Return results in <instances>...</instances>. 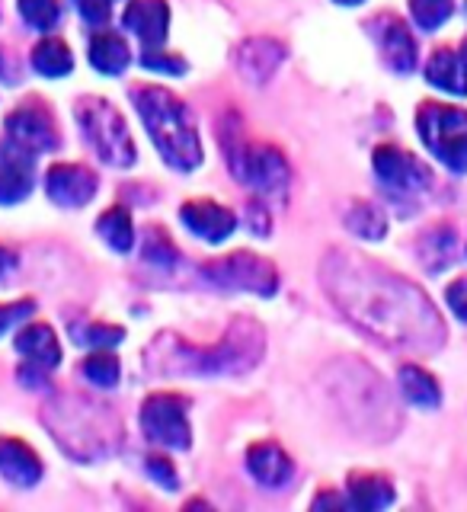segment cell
<instances>
[{
  "mask_svg": "<svg viewBox=\"0 0 467 512\" xmlns=\"http://www.w3.org/2000/svg\"><path fill=\"white\" fill-rule=\"evenodd\" d=\"M320 282L336 308L384 346L432 352L445 343V324L426 292L372 256L330 250L320 263Z\"/></svg>",
  "mask_w": 467,
  "mask_h": 512,
  "instance_id": "cell-1",
  "label": "cell"
},
{
  "mask_svg": "<svg viewBox=\"0 0 467 512\" xmlns=\"http://www.w3.org/2000/svg\"><path fill=\"white\" fill-rule=\"evenodd\" d=\"M266 349L263 327L256 320H234L215 346H196L173 333H160L144 349L148 372L164 378H208V375H244L260 365Z\"/></svg>",
  "mask_w": 467,
  "mask_h": 512,
  "instance_id": "cell-2",
  "label": "cell"
},
{
  "mask_svg": "<svg viewBox=\"0 0 467 512\" xmlns=\"http://www.w3.org/2000/svg\"><path fill=\"white\" fill-rule=\"evenodd\" d=\"M45 429L52 432L55 442L77 461H96L116 452L122 439L119 420L109 407L93 404L87 397L64 394L55 397L42 413Z\"/></svg>",
  "mask_w": 467,
  "mask_h": 512,
  "instance_id": "cell-3",
  "label": "cell"
},
{
  "mask_svg": "<svg viewBox=\"0 0 467 512\" xmlns=\"http://www.w3.org/2000/svg\"><path fill=\"white\" fill-rule=\"evenodd\" d=\"M132 103L138 109V116L148 128V135L154 138L160 157L167 160L176 170H196L202 164V141L196 135L189 112L183 100H176V93L167 87H135Z\"/></svg>",
  "mask_w": 467,
  "mask_h": 512,
  "instance_id": "cell-4",
  "label": "cell"
},
{
  "mask_svg": "<svg viewBox=\"0 0 467 512\" xmlns=\"http://www.w3.org/2000/svg\"><path fill=\"white\" fill-rule=\"evenodd\" d=\"M74 116L80 132H84L87 144L96 151V157L109 167H132L135 164V141L128 135V125L122 119V112L112 106L109 100L100 96H80L74 106Z\"/></svg>",
  "mask_w": 467,
  "mask_h": 512,
  "instance_id": "cell-5",
  "label": "cell"
},
{
  "mask_svg": "<svg viewBox=\"0 0 467 512\" xmlns=\"http://www.w3.org/2000/svg\"><path fill=\"white\" fill-rule=\"evenodd\" d=\"M416 128L426 148L436 154L448 170L467 173V112L458 106L423 103L416 112Z\"/></svg>",
  "mask_w": 467,
  "mask_h": 512,
  "instance_id": "cell-6",
  "label": "cell"
},
{
  "mask_svg": "<svg viewBox=\"0 0 467 512\" xmlns=\"http://www.w3.org/2000/svg\"><path fill=\"white\" fill-rule=\"evenodd\" d=\"M224 151L228 164L240 183H247L256 192H279L288 183V164L279 148L260 141H247L237 132L224 135Z\"/></svg>",
  "mask_w": 467,
  "mask_h": 512,
  "instance_id": "cell-7",
  "label": "cell"
},
{
  "mask_svg": "<svg viewBox=\"0 0 467 512\" xmlns=\"http://www.w3.org/2000/svg\"><path fill=\"white\" fill-rule=\"evenodd\" d=\"M205 276L221 288H237V292H253V295H276L279 292V272L269 260L253 253H231L221 260L208 263Z\"/></svg>",
  "mask_w": 467,
  "mask_h": 512,
  "instance_id": "cell-8",
  "label": "cell"
},
{
  "mask_svg": "<svg viewBox=\"0 0 467 512\" xmlns=\"http://www.w3.org/2000/svg\"><path fill=\"white\" fill-rule=\"evenodd\" d=\"M141 429L144 436L167 448H189L192 429L186 416V400L176 394H151L141 404Z\"/></svg>",
  "mask_w": 467,
  "mask_h": 512,
  "instance_id": "cell-9",
  "label": "cell"
},
{
  "mask_svg": "<svg viewBox=\"0 0 467 512\" xmlns=\"http://www.w3.org/2000/svg\"><path fill=\"white\" fill-rule=\"evenodd\" d=\"M375 173H378L381 186L397 199L423 196V192L432 186V176L420 160L404 148H394V144H381L375 151Z\"/></svg>",
  "mask_w": 467,
  "mask_h": 512,
  "instance_id": "cell-10",
  "label": "cell"
},
{
  "mask_svg": "<svg viewBox=\"0 0 467 512\" xmlns=\"http://www.w3.org/2000/svg\"><path fill=\"white\" fill-rule=\"evenodd\" d=\"M7 141L20 144L29 154H45L58 148V128L55 119L39 106H20L7 116Z\"/></svg>",
  "mask_w": 467,
  "mask_h": 512,
  "instance_id": "cell-11",
  "label": "cell"
},
{
  "mask_svg": "<svg viewBox=\"0 0 467 512\" xmlns=\"http://www.w3.org/2000/svg\"><path fill=\"white\" fill-rule=\"evenodd\" d=\"M45 192L58 208H80L96 196V176L80 164H55L45 173Z\"/></svg>",
  "mask_w": 467,
  "mask_h": 512,
  "instance_id": "cell-12",
  "label": "cell"
},
{
  "mask_svg": "<svg viewBox=\"0 0 467 512\" xmlns=\"http://www.w3.org/2000/svg\"><path fill=\"white\" fill-rule=\"evenodd\" d=\"M372 32L378 39V48L384 55V64H388L391 71L397 74H410L416 71V42L410 36V29L404 26V20H397V16L384 13L372 23Z\"/></svg>",
  "mask_w": 467,
  "mask_h": 512,
  "instance_id": "cell-13",
  "label": "cell"
},
{
  "mask_svg": "<svg viewBox=\"0 0 467 512\" xmlns=\"http://www.w3.org/2000/svg\"><path fill=\"white\" fill-rule=\"evenodd\" d=\"M180 218L186 228L208 240V244H221V240H228L237 228V215L231 208H224L212 199H192L180 208Z\"/></svg>",
  "mask_w": 467,
  "mask_h": 512,
  "instance_id": "cell-14",
  "label": "cell"
},
{
  "mask_svg": "<svg viewBox=\"0 0 467 512\" xmlns=\"http://www.w3.org/2000/svg\"><path fill=\"white\" fill-rule=\"evenodd\" d=\"M32 189V154L20 144H0V205H16Z\"/></svg>",
  "mask_w": 467,
  "mask_h": 512,
  "instance_id": "cell-15",
  "label": "cell"
},
{
  "mask_svg": "<svg viewBox=\"0 0 467 512\" xmlns=\"http://www.w3.org/2000/svg\"><path fill=\"white\" fill-rule=\"evenodd\" d=\"M122 26L132 29L148 48H157L167 39V26H170L167 0H132L122 13Z\"/></svg>",
  "mask_w": 467,
  "mask_h": 512,
  "instance_id": "cell-16",
  "label": "cell"
},
{
  "mask_svg": "<svg viewBox=\"0 0 467 512\" xmlns=\"http://www.w3.org/2000/svg\"><path fill=\"white\" fill-rule=\"evenodd\" d=\"M285 52L279 42L272 39H250L237 48V71L244 74L250 84H266L272 74L279 71Z\"/></svg>",
  "mask_w": 467,
  "mask_h": 512,
  "instance_id": "cell-17",
  "label": "cell"
},
{
  "mask_svg": "<svg viewBox=\"0 0 467 512\" xmlns=\"http://www.w3.org/2000/svg\"><path fill=\"white\" fill-rule=\"evenodd\" d=\"M16 349L23 352L26 368H36V372H52L61 362V346L58 336L48 324H29L16 336Z\"/></svg>",
  "mask_w": 467,
  "mask_h": 512,
  "instance_id": "cell-18",
  "label": "cell"
},
{
  "mask_svg": "<svg viewBox=\"0 0 467 512\" xmlns=\"http://www.w3.org/2000/svg\"><path fill=\"white\" fill-rule=\"evenodd\" d=\"M0 474L16 487H36L42 480V461L20 439H0Z\"/></svg>",
  "mask_w": 467,
  "mask_h": 512,
  "instance_id": "cell-19",
  "label": "cell"
},
{
  "mask_svg": "<svg viewBox=\"0 0 467 512\" xmlns=\"http://www.w3.org/2000/svg\"><path fill=\"white\" fill-rule=\"evenodd\" d=\"M247 468L263 487H282L295 474L292 458H288L285 448H279L276 442H256L247 452Z\"/></svg>",
  "mask_w": 467,
  "mask_h": 512,
  "instance_id": "cell-20",
  "label": "cell"
},
{
  "mask_svg": "<svg viewBox=\"0 0 467 512\" xmlns=\"http://www.w3.org/2000/svg\"><path fill=\"white\" fill-rule=\"evenodd\" d=\"M426 80L445 93L464 96L467 93V61H464V55L452 52V48H439V52L432 55L426 64Z\"/></svg>",
  "mask_w": 467,
  "mask_h": 512,
  "instance_id": "cell-21",
  "label": "cell"
},
{
  "mask_svg": "<svg viewBox=\"0 0 467 512\" xmlns=\"http://www.w3.org/2000/svg\"><path fill=\"white\" fill-rule=\"evenodd\" d=\"M128 61H132V52H128L125 39L116 36V32H96L90 39V64L100 74L116 77L128 68Z\"/></svg>",
  "mask_w": 467,
  "mask_h": 512,
  "instance_id": "cell-22",
  "label": "cell"
},
{
  "mask_svg": "<svg viewBox=\"0 0 467 512\" xmlns=\"http://www.w3.org/2000/svg\"><path fill=\"white\" fill-rule=\"evenodd\" d=\"M400 391L410 400L413 407L420 410H436L442 404V391H439V381L432 378L426 368L420 365H404L400 368Z\"/></svg>",
  "mask_w": 467,
  "mask_h": 512,
  "instance_id": "cell-23",
  "label": "cell"
},
{
  "mask_svg": "<svg viewBox=\"0 0 467 512\" xmlns=\"http://www.w3.org/2000/svg\"><path fill=\"white\" fill-rule=\"evenodd\" d=\"M394 500V487L381 474H352L349 477V503L356 509H384Z\"/></svg>",
  "mask_w": 467,
  "mask_h": 512,
  "instance_id": "cell-24",
  "label": "cell"
},
{
  "mask_svg": "<svg viewBox=\"0 0 467 512\" xmlns=\"http://www.w3.org/2000/svg\"><path fill=\"white\" fill-rule=\"evenodd\" d=\"M32 68L42 77H68L74 71V55L61 39L48 36L32 48Z\"/></svg>",
  "mask_w": 467,
  "mask_h": 512,
  "instance_id": "cell-25",
  "label": "cell"
},
{
  "mask_svg": "<svg viewBox=\"0 0 467 512\" xmlns=\"http://www.w3.org/2000/svg\"><path fill=\"white\" fill-rule=\"evenodd\" d=\"M96 234H100L106 244L116 250V253H128L135 244V224H132V215L125 212V208H109V212L100 215L96 221Z\"/></svg>",
  "mask_w": 467,
  "mask_h": 512,
  "instance_id": "cell-26",
  "label": "cell"
},
{
  "mask_svg": "<svg viewBox=\"0 0 467 512\" xmlns=\"http://www.w3.org/2000/svg\"><path fill=\"white\" fill-rule=\"evenodd\" d=\"M346 228L362 240H381L388 231V218L372 202H352L346 212Z\"/></svg>",
  "mask_w": 467,
  "mask_h": 512,
  "instance_id": "cell-27",
  "label": "cell"
},
{
  "mask_svg": "<svg viewBox=\"0 0 467 512\" xmlns=\"http://www.w3.org/2000/svg\"><path fill=\"white\" fill-rule=\"evenodd\" d=\"M452 250H455V234L448 224H439V228L426 231L420 240V256L429 272H439L442 266L452 263Z\"/></svg>",
  "mask_w": 467,
  "mask_h": 512,
  "instance_id": "cell-28",
  "label": "cell"
},
{
  "mask_svg": "<svg viewBox=\"0 0 467 512\" xmlns=\"http://www.w3.org/2000/svg\"><path fill=\"white\" fill-rule=\"evenodd\" d=\"M119 372H122L119 359L109 356L106 349H96L93 356H87V362H84V375L90 384H96V388H116Z\"/></svg>",
  "mask_w": 467,
  "mask_h": 512,
  "instance_id": "cell-29",
  "label": "cell"
},
{
  "mask_svg": "<svg viewBox=\"0 0 467 512\" xmlns=\"http://www.w3.org/2000/svg\"><path fill=\"white\" fill-rule=\"evenodd\" d=\"M20 16L26 20L29 29L48 32L61 20V4L58 0H20Z\"/></svg>",
  "mask_w": 467,
  "mask_h": 512,
  "instance_id": "cell-30",
  "label": "cell"
},
{
  "mask_svg": "<svg viewBox=\"0 0 467 512\" xmlns=\"http://www.w3.org/2000/svg\"><path fill=\"white\" fill-rule=\"evenodd\" d=\"M410 13L420 29L436 32L452 16V0H410Z\"/></svg>",
  "mask_w": 467,
  "mask_h": 512,
  "instance_id": "cell-31",
  "label": "cell"
},
{
  "mask_svg": "<svg viewBox=\"0 0 467 512\" xmlns=\"http://www.w3.org/2000/svg\"><path fill=\"white\" fill-rule=\"evenodd\" d=\"M125 330L122 327H112V324H87V327H77L74 330V340L80 346H93V349H109L122 343Z\"/></svg>",
  "mask_w": 467,
  "mask_h": 512,
  "instance_id": "cell-32",
  "label": "cell"
},
{
  "mask_svg": "<svg viewBox=\"0 0 467 512\" xmlns=\"http://www.w3.org/2000/svg\"><path fill=\"white\" fill-rule=\"evenodd\" d=\"M144 260L154 263V266H173L176 263L173 240L160 228H151L148 234H144Z\"/></svg>",
  "mask_w": 467,
  "mask_h": 512,
  "instance_id": "cell-33",
  "label": "cell"
},
{
  "mask_svg": "<svg viewBox=\"0 0 467 512\" xmlns=\"http://www.w3.org/2000/svg\"><path fill=\"white\" fill-rule=\"evenodd\" d=\"M144 464H148V474L157 480L160 487H167V490H176V487H180V474H176V464H173L170 458H164V455H151Z\"/></svg>",
  "mask_w": 467,
  "mask_h": 512,
  "instance_id": "cell-34",
  "label": "cell"
},
{
  "mask_svg": "<svg viewBox=\"0 0 467 512\" xmlns=\"http://www.w3.org/2000/svg\"><path fill=\"white\" fill-rule=\"evenodd\" d=\"M141 64L148 71H164V74H183L186 71V61L183 58L167 55V52H154V48H148V52H144Z\"/></svg>",
  "mask_w": 467,
  "mask_h": 512,
  "instance_id": "cell-35",
  "label": "cell"
},
{
  "mask_svg": "<svg viewBox=\"0 0 467 512\" xmlns=\"http://www.w3.org/2000/svg\"><path fill=\"white\" fill-rule=\"evenodd\" d=\"M32 311H36V304L29 298L26 301H13V304H0V336H4L10 327H16L20 320H26Z\"/></svg>",
  "mask_w": 467,
  "mask_h": 512,
  "instance_id": "cell-36",
  "label": "cell"
},
{
  "mask_svg": "<svg viewBox=\"0 0 467 512\" xmlns=\"http://www.w3.org/2000/svg\"><path fill=\"white\" fill-rule=\"evenodd\" d=\"M445 301H448V308L455 311V317L467 324V279H458V282L448 285Z\"/></svg>",
  "mask_w": 467,
  "mask_h": 512,
  "instance_id": "cell-37",
  "label": "cell"
},
{
  "mask_svg": "<svg viewBox=\"0 0 467 512\" xmlns=\"http://www.w3.org/2000/svg\"><path fill=\"white\" fill-rule=\"evenodd\" d=\"M77 4V10H80V16H84L87 23H106L109 20V4L106 0H74Z\"/></svg>",
  "mask_w": 467,
  "mask_h": 512,
  "instance_id": "cell-38",
  "label": "cell"
},
{
  "mask_svg": "<svg viewBox=\"0 0 467 512\" xmlns=\"http://www.w3.org/2000/svg\"><path fill=\"white\" fill-rule=\"evenodd\" d=\"M13 269H16V253L7 250V247H0V279H7Z\"/></svg>",
  "mask_w": 467,
  "mask_h": 512,
  "instance_id": "cell-39",
  "label": "cell"
},
{
  "mask_svg": "<svg viewBox=\"0 0 467 512\" xmlns=\"http://www.w3.org/2000/svg\"><path fill=\"white\" fill-rule=\"evenodd\" d=\"M340 7H359V4H365V0H336Z\"/></svg>",
  "mask_w": 467,
  "mask_h": 512,
  "instance_id": "cell-40",
  "label": "cell"
},
{
  "mask_svg": "<svg viewBox=\"0 0 467 512\" xmlns=\"http://www.w3.org/2000/svg\"><path fill=\"white\" fill-rule=\"evenodd\" d=\"M464 61H467V39H464Z\"/></svg>",
  "mask_w": 467,
  "mask_h": 512,
  "instance_id": "cell-41",
  "label": "cell"
},
{
  "mask_svg": "<svg viewBox=\"0 0 467 512\" xmlns=\"http://www.w3.org/2000/svg\"><path fill=\"white\" fill-rule=\"evenodd\" d=\"M464 10H467V4H464Z\"/></svg>",
  "mask_w": 467,
  "mask_h": 512,
  "instance_id": "cell-42",
  "label": "cell"
}]
</instances>
